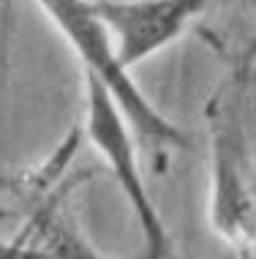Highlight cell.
<instances>
[{
  "label": "cell",
  "mask_w": 256,
  "mask_h": 259,
  "mask_svg": "<svg viewBox=\"0 0 256 259\" xmlns=\"http://www.w3.org/2000/svg\"><path fill=\"white\" fill-rule=\"evenodd\" d=\"M256 63V36L245 44V50H243V55H240V71H248Z\"/></svg>",
  "instance_id": "6"
},
{
  "label": "cell",
  "mask_w": 256,
  "mask_h": 259,
  "mask_svg": "<svg viewBox=\"0 0 256 259\" xmlns=\"http://www.w3.org/2000/svg\"><path fill=\"white\" fill-rule=\"evenodd\" d=\"M36 3L55 22L60 36L68 41V47L82 63V71L93 74L95 79L107 85L115 101L120 104L128 125H134L136 137L144 145L156 150L188 148L185 134L144 99L131 71L120 66L112 33L101 19V14L95 11L93 0H36Z\"/></svg>",
  "instance_id": "1"
},
{
  "label": "cell",
  "mask_w": 256,
  "mask_h": 259,
  "mask_svg": "<svg viewBox=\"0 0 256 259\" xmlns=\"http://www.w3.org/2000/svg\"><path fill=\"white\" fill-rule=\"evenodd\" d=\"M240 76L218 88L210 101L213 139V227L234 246H248L253 202L245 186V128L240 115Z\"/></svg>",
  "instance_id": "3"
},
{
  "label": "cell",
  "mask_w": 256,
  "mask_h": 259,
  "mask_svg": "<svg viewBox=\"0 0 256 259\" xmlns=\"http://www.w3.org/2000/svg\"><path fill=\"white\" fill-rule=\"evenodd\" d=\"M216 0H93L107 22L123 68L164 52Z\"/></svg>",
  "instance_id": "4"
},
{
  "label": "cell",
  "mask_w": 256,
  "mask_h": 259,
  "mask_svg": "<svg viewBox=\"0 0 256 259\" xmlns=\"http://www.w3.org/2000/svg\"><path fill=\"white\" fill-rule=\"evenodd\" d=\"M33 259H104L77 229L63 219H46L38 224L36 240L27 243Z\"/></svg>",
  "instance_id": "5"
},
{
  "label": "cell",
  "mask_w": 256,
  "mask_h": 259,
  "mask_svg": "<svg viewBox=\"0 0 256 259\" xmlns=\"http://www.w3.org/2000/svg\"><path fill=\"white\" fill-rule=\"evenodd\" d=\"M85 74V90H87V137L95 145V150L109 164L117 186L123 188L131 213L142 232L144 243V259H167L169 256V237L164 229V221L156 210V202L150 199L144 178L136 161V145L131 137V125L123 115L120 104L107 90L101 79L93 74Z\"/></svg>",
  "instance_id": "2"
}]
</instances>
